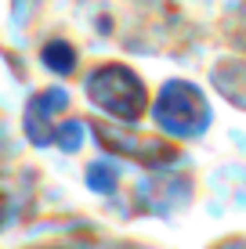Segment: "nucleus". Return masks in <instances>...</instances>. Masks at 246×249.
<instances>
[{
	"instance_id": "obj_1",
	"label": "nucleus",
	"mask_w": 246,
	"mask_h": 249,
	"mask_svg": "<svg viewBox=\"0 0 246 249\" xmlns=\"http://www.w3.org/2000/svg\"><path fill=\"white\" fill-rule=\"evenodd\" d=\"M87 90H91V98H95L105 112H113V116H120V119H138L141 112H145V101H149L141 80L134 72H127L123 65L98 69V72L91 76Z\"/></svg>"
}]
</instances>
